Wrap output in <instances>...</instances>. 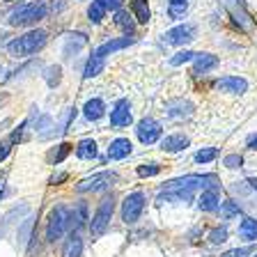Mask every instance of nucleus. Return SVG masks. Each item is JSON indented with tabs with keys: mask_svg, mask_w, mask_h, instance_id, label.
I'll list each match as a JSON object with an SVG mask.
<instances>
[{
	"mask_svg": "<svg viewBox=\"0 0 257 257\" xmlns=\"http://www.w3.org/2000/svg\"><path fill=\"white\" fill-rule=\"evenodd\" d=\"M76 154H78V159H96V143L90 138L80 140L76 147Z\"/></svg>",
	"mask_w": 257,
	"mask_h": 257,
	"instance_id": "4be33fe9",
	"label": "nucleus"
},
{
	"mask_svg": "<svg viewBox=\"0 0 257 257\" xmlns=\"http://www.w3.org/2000/svg\"><path fill=\"white\" fill-rule=\"evenodd\" d=\"M64 179H67V175H58V177H53L51 182H53V184H58V182H64Z\"/></svg>",
	"mask_w": 257,
	"mask_h": 257,
	"instance_id": "58836bf2",
	"label": "nucleus"
},
{
	"mask_svg": "<svg viewBox=\"0 0 257 257\" xmlns=\"http://www.w3.org/2000/svg\"><path fill=\"white\" fill-rule=\"evenodd\" d=\"M239 204L236 202H232V200H227V202H223V214H225V218H232V216H239Z\"/></svg>",
	"mask_w": 257,
	"mask_h": 257,
	"instance_id": "c756f323",
	"label": "nucleus"
},
{
	"mask_svg": "<svg viewBox=\"0 0 257 257\" xmlns=\"http://www.w3.org/2000/svg\"><path fill=\"white\" fill-rule=\"evenodd\" d=\"M136 39L134 37H119V39H112V42H106L101 44V46L94 51V55H99V58H106L108 53H115V51H122V48L131 46Z\"/></svg>",
	"mask_w": 257,
	"mask_h": 257,
	"instance_id": "ddd939ff",
	"label": "nucleus"
},
{
	"mask_svg": "<svg viewBox=\"0 0 257 257\" xmlns=\"http://www.w3.org/2000/svg\"><path fill=\"white\" fill-rule=\"evenodd\" d=\"M46 5L44 3H30V5H21L19 10H14L10 14L12 26H32V23L42 21L46 16Z\"/></svg>",
	"mask_w": 257,
	"mask_h": 257,
	"instance_id": "f03ea898",
	"label": "nucleus"
},
{
	"mask_svg": "<svg viewBox=\"0 0 257 257\" xmlns=\"http://www.w3.org/2000/svg\"><path fill=\"white\" fill-rule=\"evenodd\" d=\"M136 134H138V140L143 145H154L156 140L161 138V124L152 117H145L138 122L136 126Z\"/></svg>",
	"mask_w": 257,
	"mask_h": 257,
	"instance_id": "0eeeda50",
	"label": "nucleus"
},
{
	"mask_svg": "<svg viewBox=\"0 0 257 257\" xmlns=\"http://www.w3.org/2000/svg\"><path fill=\"white\" fill-rule=\"evenodd\" d=\"M103 14H106V7L99 3V0H94L90 5V10H87V16H90V21L92 23H99L103 19Z\"/></svg>",
	"mask_w": 257,
	"mask_h": 257,
	"instance_id": "b1692460",
	"label": "nucleus"
},
{
	"mask_svg": "<svg viewBox=\"0 0 257 257\" xmlns=\"http://www.w3.org/2000/svg\"><path fill=\"white\" fill-rule=\"evenodd\" d=\"M216 90L227 92V94H243L248 90V83L239 76H223L216 80Z\"/></svg>",
	"mask_w": 257,
	"mask_h": 257,
	"instance_id": "9d476101",
	"label": "nucleus"
},
{
	"mask_svg": "<svg viewBox=\"0 0 257 257\" xmlns=\"http://www.w3.org/2000/svg\"><path fill=\"white\" fill-rule=\"evenodd\" d=\"M80 252H83V239L76 232H71L62 248V257H80Z\"/></svg>",
	"mask_w": 257,
	"mask_h": 257,
	"instance_id": "a211bd4d",
	"label": "nucleus"
},
{
	"mask_svg": "<svg viewBox=\"0 0 257 257\" xmlns=\"http://www.w3.org/2000/svg\"><path fill=\"white\" fill-rule=\"evenodd\" d=\"M103 67H106L103 58H99V55H92V58L87 60V64H85V71H83V76H85V78H94V76H99L103 71Z\"/></svg>",
	"mask_w": 257,
	"mask_h": 257,
	"instance_id": "412c9836",
	"label": "nucleus"
},
{
	"mask_svg": "<svg viewBox=\"0 0 257 257\" xmlns=\"http://www.w3.org/2000/svg\"><path fill=\"white\" fill-rule=\"evenodd\" d=\"M106 10H112V12H117L119 7H122V0H99Z\"/></svg>",
	"mask_w": 257,
	"mask_h": 257,
	"instance_id": "c9c22d12",
	"label": "nucleus"
},
{
	"mask_svg": "<svg viewBox=\"0 0 257 257\" xmlns=\"http://www.w3.org/2000/svg\"><path fill=\"white\" fill-rule=\"evenodd\" d=\"M186 14V3L184 5H170V16L172 19H179V16Z\"/></svg>",
	"mask_w": 257,
	"mask_h": 257,
	"instance_id": "f704fd0d",
	"label": "nucleus"
},
{
	"mask_svg": "<svg viewBox=\"0 0 257 257\" xmlns=\"http://www.w3.org/2000/svg\"><path fill=\"white\" fill-rule=\"evenodd\" d=\"M209 239L214 241V243H223V241H227V227H216Z\"/></svg>",
	"mask_w": 257,
	"mask_h": 257,
	"instance_id": "473e14b6",
	"label": "nucleus"
},
{
	"mask_svg": "<svg viewBox=\"0 0 257 257\" xmlns=\"http://www.w3.org/2000/svg\"><path fill=\"white\" fill-rule=\"evenodd\" d=\"M255 257H257V255H255Z\"/></svg>",
	"mask_w": 257,
	"mask_h": 257,
	"instance_id": "a19ab883",
	"label": "nucleus"
},
{
	"mask_svg": "<svg viewBox=\"0 0 257 257\" xmlns=\"http://www.w3.org/2000/svg\"><path fill=\"white\" fill-rule=\"evenodd\" d=\"M7 154H10V143H0V161L7 159Z\"/></svg>",
	"mask_w": 257,
	"mask_h": 257,
	"instance_id": "e433bc0d",
	"label": "nucleus"
},
{
	"mask_svg": "<svg viewBox=\"0 0 257 257\" xmlns=\"http://www.w3.org/2000/svg\"><path fill=\"white\" fill-rule=\"evenodd\" d=\"M71 223V211L67 207H55L51 211V218H48V227H46V239L48 241H58L64 234V230L69 227Z\"/></svg>",
	"mask_w": 257,
	"mask_h": 257,
	"instance_id": "20e7f679",
	"label": "nucleus"
},
{
	"mask_svg": "<svg viewBox=\"0 0 257 257\" xmlns=\"http://www.w3.org/2000/svg\"><path fill=\"white\" fill-rule=\"evenodd\" d=\"M186 0H170V5H184Z\"/></svg>",
	"mask_w": 257,
	"mask_h": 257,
	"instance_id": "ea45409f",
	"label": "nucleus"
},
{
	"mask_svg": "<svg viewBox=\"0 0 257 257\" xmlns=\"http://www.w3.org/2000/svg\"><path fill=\"white\" fill-rule=\"evenodd\" d=\"M60 71H62V69H60L58 64H55V67H48V69H46V80H48V85H51V87L60 83Z\"/></svg>",
	"mask_w": 257,
	"mask_h": 257,
	"instance_id": "c85d7f7f",
	"label": "nucleus"
},
{
	"mask_svg": "<svg viewBox=\"0 0 257 257\" xmlns=\"http://www.w3.org/2000/svg\"><path fill=\"white\" fill-rule=\"evenodd\" d=\"M239 234L246 241H257V220L255 218H243L239 225Z\"/></svg>",
	"mask_w": 257,
	"mask_h": 257,
	"instance_id": "aec40b11",
	"label": "nucleus"
},
{
	"mask_svg": "<svg viewBox=\"0 0 257 257\" xmlns=\"http://www.w3.org/2000/svg\"><path fill=\"white\" fill-rule=\"evenodd\" d=\"M216 156H218L216 147H204V150H200L198 154H195V161H198V163H209V161H214Z\"/></svg>",
	"mask_w": 257,
	"mask_h": 257,
	"instance_id": "a878e982",
	"label": "nucleus"
},
{
	"mask_svg": "<svg viewBox=\"0 0 257 257\" xmlns=\"http://www.w3.org/2000/svg\"><path fill=\"white\" fill-rule=\"evenodd\" d=\"M110 182H115V175H112V172H99V175H92V177H87V179L76 184V191L78 193L101 191V188H106Z\"/></svg>",
	"mask_w": 257,
	"mask_h": 257,
	"instance_id": "6e6552de",
	"label": "nucleus"
},
{
	"mask_svg": "<svg viewBox=\"0 0 257 257\" xmlns=\"http://www.w3.org/2000/svg\"><path fill=\"white\" fill-rule=\"evenodd\" d=\"M131 106H128L126 99H119L115 103V108L110 110V124L112 126H128L131 124Z\"/></svg>",
	"mask_w": 257,
	"mask_h": 257,
	"instance_id": "9b49d317",
	"label": "nucleus"
},
{
	"mask_svg": "<svg viewBox=\"0 0 257 257\" xmlns=\"http://www.w3.org/2000/svg\"><path fill=\"white\" fill-rule=\"evenodd\" d=\"M191 112H193V106L188 101H182V99L170 101L166 106V117H170V119H184V117H188Z\"/></svg>",
	"mask_w": 257,
	"mask_h": 257,
	"instance_id": "4468645a",
	"label": "nucleus"
},
{
	"mask_svg": "<svg viewBox=\"0 0 257 257\" xmlns=\"http://www.w3.org/2000/svg\"><path fill=\"white\" fill-rule=\"evenodd\" d=\"M186 147H188V138L186 136H179V134L166 136V138L161 140V150L163 152H182V150H186Z\"/></svg>",
	"mask_w": 257,
	"mask_h": 257,
	"instance_id": "dca6fc26",
	"label": "nucleus"
},
{
	"mask_svg": "<svg viewBox=\"0 0 257 257\" xmlns=\"http://www.w3.org/2000/svg\"><path fill=\"white\" fill-rule=\"evenodd\" d=\"M69 152H71V145L69 143H62V145H60V150H58V154L53 156V161H55V163H62L64 156L69 154Z\"/></svg>",
	"mask_w": 257,
	"mask_h": 257,
	"instance_id": "72a5a7b5",
	"label": "nucleus"
},
{
	"mask_svg": "<svg viewBox=\"0 0 257 257\" xmlns=\"http://www.w3.org/2000/svg\"><path fill=\"white\" fill-rule=\"evenodd\" d=\"M227 168H232V170H236V168H241V163H243V159H241L239 154H227L223 161Z\"/></svg>",
	"mask_w": 257,
	"mask_h": 257,
	"instance_id": "2f4dec72",
	"label": "nucleus"
},
{
	"mask_svg": "<svg viewBox=\"0 0 257 257\" xmlns=\"http://www.w3.org/2000/svg\"><path fill=\"white\" fill-rule=\"evenodd\" d=\"M103 110H106V106H103L101 99H90V101L85 103V108H83V115H85L90 122H96V119L103 115Z\"/></svg>",
	"mask_w": 257,
	"mask_h": 257,
	"instance_id": "6ab92c4d",
	"label": "nucleus"
},
{
	"mask_svg": "<svg viewBox=\"0 0 257 257\" xmlns=\"http://www.w3.org/2000/svg\"><path fill=\"white\" fill-rule=\"evenodd\" d=\"M131 10H134L138 23L150 21V5H147V0H134V3H131Z\"/></svg>",
	"mask_w": 257,
	"mask_h": 257,
	"instance_id": "5701e85b",
	"label": "nucleus"
},
{
	"mask_svg": "<svg viewBox=\"0 0 257 257\" xmlns=\"http://www.w3.org/2000/svg\"><path fill=\"white\" fill-rule=\"evenodd\" d=\"M218 188V177L216 175H186L179 179H172L166 184V191L170 188H186V191H195V188Z\"/></svg>",
	"mask_w": 257,
	"mask_h": 257,
	"instance_id": "7ed1b4c3",
	"label": "nucleus"
},
{
	"mask_svg": "<svg viewBox=\"0 0 257 257\" xmlns=\"http://www.w3.org/2000/svg\"><path fill=\"white\" fill-rule=\"evenodd\" d=\"M193 67H195V74H204V71L218 67V58L211 55V53H195V58H193Z\"/></svg>",
	"mask_w": 257,
	"mask_h": 257,
	"instance_id": "2eb2a0df",
	"label": "nucleus"
},
{
	"mask_svg": "<svg viewBox=\"0 0 257 257\" xmlns=\"http://www.w3.org/2000/svg\"><path fill=\"white\" fill-rule=\"evenodd\" d=\"M44 44H46V32L30 30V32H26V35H21V37L12 39V42L7 44V51H10V55H14V58H28V55L37 53Z\"/></svg>",
	"mask_w": 257,
	"mask_h": 257,
	"instance_id": "f257e3e1",
	"label": "nucleus"
},
{
	"mask_svg": "<svg viewBox=\"0 0 257 257\" xmlns=\"http://www.w3.org/2000/svg\"><path fill=\"white\" fill-rule=\"evenodd\" d=\"M112 209H115V202H112V198H103L101 204H99V209H96L94 218H92V223H90L92 236H101L103 232L108 230L110 218H112Z\"/></svg>",
	"mask_w": 257,
	"mask_h": 257,
	"instance_id": "39448f33",
	"label": "nucleus"
},
{
	"mask_svg": "<svg viewBox=\"0 0 257 257\" xmlns=\"http://www.w3.org/2000/svg\"><path fill=\"white\" fill-rule=\"evenodd\" d=\"M161 172V166L159 163H147V166H140L138 168V175L140 177H154Z\"/></svg>",
	"mask_w": 257,
	"mask_h": 257,
	"instance_id": "cd10ccee",
	"label": "nucleus"
},
{
	"mask_svg": "<svg viewBox=\"0 0 257 257\" xmlns=\"http://www.w3.org/2000/svg\"><path fill=\"white\" fill-rule=\"evenodd\" d=\"M115 23H117L119 28H124L126 32H134V21H131L128 12H122V10L115 12Z\"/></svg>",
	"mask_w": 257,
	"mask_h": 257,
	"instance_id": "393cba45",
	"label": "nucleus"
},
{
	"mask_svg": "<svg viewBox=\"0 0 257 257\" xmlns=\"http://www.w3.org/2000/svg\"><path fill=\"white\" fill-rule=\"evenodd\" d=\"M252 255V246H243V248H234V250H227L223 257H248Z\"/></svg>",
	"mask_w": 257,
	"mask_h": 257,
	"instance_id": "7c9ffc66",
	"label": "nucleus"
},
{
	"mask_svg": "<svg viewBox=\"0 0 257 257\" xmlns=\"http://www.w3.org/2000/svg\"><path fill=\"white\" fill-rule=\"evenodd\" d=\"M131 150H134V145H131L128 138H115L110 143V147H108V159L119 161V159H124V156L131 154Z\"/></svg>",
	"mask_w": 257,
	"mask_h": 257,
	"instance_id": "f8f14e48",
	"label": "nucleus"
},
{
	"mask_svg": "<svg viewBox=\"0 0 257 257\" xmlns=\"http://www.w3.org/2000/svg\"><path fill=\"white\" fill-rule=\"evenodd\" d=\"M143 209H145V193L136 191L131 195H126L122 202V220L126 225L136 223L140 218V214H143Z\"/></svg>",
	"mask_w": 257,
	"mask_h": 257,
	"instance_id": "423d86ee",
	"label": "nucleus"
},
{
	"mask_svg": "<svg viewBox=\"0 0 257 257\" xmlns=\"http://www.w3.org/2000/svg\"><path fill=\"white\" fill-rule=\"evenodd\" d=\"M193 58H195V53H193V51H179V53H175L170 58V64H172V67H179V64L191 62Z\"/></svg>",
	"mask_w": 257,
	"mask_h": 257,
	"instance_id": "bb28decb",
	"label": "nucleus"
},
{
	"mask_svg": "<svg viewBox=\"0 0 257 257\" xmlns=\"http://www.w3.org/2000/svg\"><path fill=\"white\" fill-rule=\"evenodd\" d=\"M248 150H257V136H250V138H248Z\"/></svg>",
	"mask_w": 257,
	"mask_h": 257,
	"instance_id": "4c0bfd02",
	"label": "nucleus"
},
{
	"mask_svg": "<svg viewBox=\"0 0 257 257\" xmlns=\"http://www.w3.org/2000/svg\"><path fill=\"white\" fill-rule=\"evenodd\" d=\"M198 207L202 209V211H214V209H218V188H207V191L200 195Z\"/></svg>",
	"mask_w": 257,
	"mask_h": 257,
	"instance_id": "f3484780",
	"label": "nucleus"
},
{
	"mask_svg": "<svg viewBox=\"0 0 257 257\" xmlns=\"http://www.w3.org/2000/svg\"><path fill=\"white\" fill-rule=\"evenodd\" d=\"M163 39H166L168 44H177V46H182V44H188L195 39V26H177L172 28V30H168L166 35H163Z\"/></svg>",
	"mask_w": 257,
	"mask_h": 257,
	"instance_id": "1a4fd4ad",
	"label": "nucleus"
}]
</instances>
